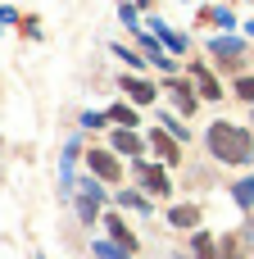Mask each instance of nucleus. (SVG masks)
Returning <instances> with one entry per match:
<instances>
[{"label": "nucleus", "instance_id": "nucleus-15", "mask_svg": "<svg viewBox=\"0 0 254 259\" xmlns=\"http://www.w3.org/2000/svg\"><path fill=\"white\" fill-rule=\"evenodd\" d=\"M236 91H241V96L254 105V77H241V82H236Z\"/></svg>", "mask_w": 254, "mask_h": 259}, {"label": "nucleus", "instance_id": "nucleus-6", "mask_svg": "<svg viewBox=\"0 0 254 259\" xmlns=\"http://www.w3.org/2000/svg\"><path fill=\"white\" fill-rule=\"evenodd\" d=\"M109 237H114L123 250H136V237H132V232L123 228V219H114V214H109Z\"/></svg>", "mask_w": 254, "mask_h": 259}, {"label": "nucleus", "instance_id": "nucleus-3", "mask_svg": "<svg viewBox=\"0 0 254 259\" xmlns=\"http://www.w3.org/2000/svg\"><path fill=\"white\" fill-rule=\"evenodd\" d=\"M123 91H127L132 100H141V105H150V100H155V87H150V82H141V77H123Z\"/></svg>", "mask_w": 254, "mask_h": 259}, {"label": "nucleus", "instance_id": "nucleus-5", "mask_svg": "<svg viewBox=\"0 0 254 259\" xmlns=\"http://www.w3.org/2000/svg\"><path fill=\"white\" fill-rule=\"evenodd\" d=\"M141 182H145L155 196H164V191H168V178H164V168H145V164H141Z\"/></svg>", "mask_w": 254, "mask_h": 259}, {"label": "nucleus", "instance_id": "nucleus-10", "mask_svg": "<svg viewBox=\"0 0 254 259\" xmlns=\"http://www.w3.org/2000/svg\"><path fill=\"white\" fill-rule=\"evenodd\" d=\"M155 146H159V155H164L168 164L177 159V146H173V137H168V132H155Z\"/></svg>", "mask_w": 254, "mask_h": 259}, {"label": "nucleus", "instance_id": "nucleus-16", "mask_svg": "<svg viewBox=\"0 0 254 259\" xmlns=\"http://www.w3.org/2000/svg\"><path fill=\"white\" fill-rule=\"evenodd\" d=\"M95 255H100V259H123L118 250H109V246H95Z\"/></svg>", "mask_w": 254, "mask_h": 259}, {"label": "nucleus", "instance_id": "nucleus-14", "mask_svg": "<svg viewBox=\"0 0 254 259\" xmlns=\"http://www.w3.org/2000/svg\"><path fill=\"white\" fill-rule=\"evenodd\" d=\"M236 200H241V205H254V182H241V187H236Z\"/></svg>", "mask_w": 254, "mask_h": 259}, {"label": "nucleus", "instance_id": "nucleus-11", "mask_svg": "<svg viewBox=\"0 0 254 259\" xmlns=\"http://www.w3.org/2000/svg\"><path fill=\"white\" fill-rule=\"evenodd\" d=\"M195 82H200V91H205L209 100H218V82H214V77H209L205 68H195Z\"/></svg>", "mask_w": 254, "mask_h": 259}, {"label": "nucleus", "instance_id": "nucleus-4", "mask_svg": "<svg viewBox=\"0 0 254 259\" xmlns=\"http://www.w3.org/2000/svg\"><path fill=\"white\" fill-rule=\"evenodd\" d=\"M214 55L227 59V64H236V59H241V41H232V36H214Z\"/></svg>", "mask_w": 254, "mask_h": 259}, {"label": "nucleus", "instance_id": "nucleus-7", "mask_svg": "<svg viewBox=\"0 0 254 259\" xmlns=\"http://www.w3.org/2000/svg\"><path fill=\"white\" fill-rule=\"evenodd\" d=\"M114 146H118L123 155H136V150H141V141H136V132H127V127H123V132H114Z\"/></svg>", "mask_w": 254, "mask_h": 259}, {"label": "nucleus", "instance_id": "nucleus-13", "mask_svg": "<svg viewBox=\"0 0 254 259\" xmlns=\"http://www.w3.org/2000/svg\"><path fill=\"white\" fill-rule=\"evenodd\" d=\"M109 114H114V123H123V127H132V123H136V114H132L127 105H114Z\"/></svg>", "mask_w": 254, "mask_h": 259}, {"label": "nucleus", "instance_id": "nucleus-1", "mask_svg": "<svg viewBox=\"0 0 254 259\" xmlns=\"http://www.w3.org/2000/svg\"><path fill=\"white\" fill-rule=\"evenodd\" d=\"M209 150L218 159H227V164H245L254 155V137L241 132V127H232V123H214L209 127Z\"/></svg>", "mask_w": 254, "mask_h": 259}, {"label": "nucleus", "instance_id": "nucleus-2", "mask_svg": "<svg viewBox=\"0 0 254 259\" xmlns=\"http://www.w3.org/2000/svg\"><path fill=\"white\" fill-rule=\"evenodd\" d=\"M91 168H95V178H105V182H118V159H114L109 150H91Z\"/></svg>", "mask_w": 254, "mask_h": 259}, {"label": "nucleus", "instance_id": "nucleus-9", "mask_svg": "<svg viewBox=\"0 0 254 259\" xmlns=\"http://www.w3.org/2000/svg\"><path fill=\"white\" fill-rule=\"evenodd\" d=\"M173 100L182 105V114H191V109H195V96H191V91H186L182 82H173Z\"/></svg>", "mask_w": 254, "mask_h": 259}, {"label": "nucleus", "instance_id": "nucleus-8", "mask_svg": "<svg viewBox=\"0 0 254 259\" xmlns=\"http://www.w3.org/2000/svg\"><path fill=\"white\" fill-rule=\"evenodd\" d=\"M173 223H177V228H195V223H200V209L182 205V209H173Z\"/></svg>", "mask_w": 254, "mask_h": 259}, {"label": "nucleus", "instance_id": "nucleus-12", "mask_svg": "<svg viewBox=\"0 0 254 259\" xmlns=\"http://www.w3.org/2000/svg\"><path fill=\"white\" fill-rule=\"evenodd\" d=\"M195 255H200V259H218V250H214V237H205V232H200V237H195Z\"/></svg>", "mask_w": 254, "mask_h": 259}]
</instances>
